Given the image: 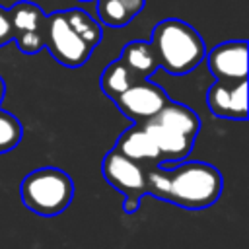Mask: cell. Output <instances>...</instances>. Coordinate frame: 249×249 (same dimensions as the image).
I'll return each mask as SVG.
<instances>
[{
	"mask_svg": "<svg viewBox=\"0 0 249 249\" xmlns=\"http://www.w3.org/2000/svg\"><path fill=\"white\" fill-rule=\"evenodd\" d=\"M150 47L158 66L175 76L195 70L206 56L204 41L196 29L175 18L163 19L152 29Z\"/></svg>",
	"mask_w": 249,
	"mask_h": 249,
	"instance_id": "6da1fadb",
	"label": "cell"
},
{
	"mask_svg": "<svg viewBox=\"0 0 249 249\" xmlns=\"http://www.w3.org/2000/svg\"><path fill=\"white\" fill-rule=\"evenodd\" d=\"M220 171L204 161H185L167 169V193L165 200L198 210L214 204L222 195Z\"/></svg>",
	"mask_w": 249,
	"mask_h": 249,
	"instance_id": "7a4b0ae2",
	"label": "cell"
},
{
	"mask_svg": "<svg viewBox=\"0 0 249 249\" xmlns=\"http://www.w3.org/2000/svg\"><path fill=\"white\" fill-rule=\"evenodd\" d=\"M19 191L29 210L41 216H54L68 208L74 196V183L58 167H39L23 177Z\"/></svg>",
	"mask_w": 249,
	"mask_h": 249,
	"instance_id": "3957f363",
	"label": "cell"
},
{
	"mask_svg": "<svg viewBox=\"0 0 249 249\" xmlns=\"http://www.w3.org/2000/svg\"><path fill=\"white\" fill-rule=\"evenodd\" d=\"M43 35H45V45L49 53L54 56V60L68 68L82 66L93 51L74 33L62 12H53L51 16L45 18Z\"/></svg>",
	"mask_w": 249,
	"mask_h": 249,
	"instance_id": "277c9868",
	"label": "cell"
},
{
	"mask_svg": "<svg viewBox=\"0 0 249 249\" xmlns=\"http://www.w3.org/2000/svg\"><path fill=\"white\" fill-rule=\"evenodd\" d=\"M103 177L111 183L117 191L126 196L123 204L124 212H134L140 204V196L146 195V171L144 165L128 160L126 156L119 154L115 148L105 154L101 163Z\"/></svg>",
	"mask_w": 249,
	"mask_h": 249,
	"instance_id": "5b68a950",
	"label": "cell"
},
{
	"mask_svg": "<svg viewBox=\"0 0 249 249\" xmlns=\"http://www.w3.org/2000/svg\"><path fill=\"white\" fill-rule=\"evenodd\" d=\"M167 101L169 99L165 91L150 80H136L126 91H123L115 99L121 113L128 115L138 123H146L148 119H152Z\"/></svg>",
	"mask_w": 249,
	"mask_h": 249,
	"instance_id": "8992f818",
	"label": "cell"
},
{
	"mask_svg": "<svg viewBox=\"0 0 249 249\" xmlns=\"http://www.w3.org/2000/svg\"><path fill=\"white\" fill-rule=\"evenodd\" d=\"M208 107L214 115L224 119L247 117V82L245 80H216L206 93Z\"/></svg>",
	"mask_w": 249,
	"mask_h": 249,
	"instance_id": "52a82bcc",
	"label": "cell"
},
{
	"mask_svg": "<svg viewBox=\"0 0 249 249\" xmlns=\"http://www.w3.org/2000/svg\"><path fill=\"white\" fill-rule=\"evenodd\" d=\"M208 68L216 80H245L247 76V43L226 41L206 54Z\"/></svg>",
	"mask_w": 249,
	"mask_h": 249,
	"instance_id": "ba28073f",
	"label": "cell"
},
{
	"mask_svg": "<svg viewBox=\"0 0 249 249\" xmlns=\"http://www.w3.org/2000/svg\"><path fill=\"white\" fill-rule=\"evenodd\" d=\"M142 126L154 140L158 154H160V161H181L191 154L193 142H195L193 138L173 128H167L163 124H158L154 121H146Z\"/></svg>",
	"mask_w": 249,
	"mask_h": 249,
	"instance_id": "9c48e42d",
	"label": "cell"
},
{
	"mask_svg": "<svg viewBox=\"0 0 249 249\" xmlns=\"http://www.w3.org/2000/svg\"><path fill=\"white\" fill-rule=\"evenodd\" d=\"M115 150L123 156H126L128 160L144 165V163H160V154L158 148L154 144V140L150 138V134L146 132V128L142 124H134L130 128H126L119 140Z\"/></svg>",
	"mask_w": 249,
	"mask_h": 249,
	"instance_id": "30bf717a",
	"label": "cell"
},
{
	"mask_svg": "<svg viewBox=\"0 0 249 249\" xmlns=\"http://www.w3.org/2000/svg\"><path fill=\"white\" fill-rule=\"evenodd\" d=\"M148 121H154L158 124H163L167 128H173L189 138L195 140L196 132H198V126H200V121L196 117V113L183 105V103H175V101H167L152 119Z\"/></svg>",
	"mask_w": 249,
	"mask_h": 249,
	"instance_id": "8fae6325",
	"label": "cell"
},
{
	"mask_svg": "<svg viewBox=\"0 0 249 249\" xmlns=\"http://www.w3.org/2000/svg\"><path fill=\"white\" fill-rule=\"evenodd\" d=\"M119 60L126 66V70L136 78V80H148L158 66L156 54L146 41H130L128 45L123 47Z\"/></svg>",
	"mask_w": 249,
	"mask_h": 249,
	"instance_id": "7c38bea8",
	"label": "cell"
},
{
	"mask_svg": "<svg viewBox=\"0 0 249 249\" xmlns=\"http://www.w3.org/2000/svg\"><path fill=\"white\" fill-rule=\"evenodd\" d=\"M146 0H99L97 14L105 25L123 27L128 25L136 14L142 12Z\"/></svg>",
	"mask_w": 249,
	"mask_h": 249,
	"instance_id": "4fadbf2b",
	"label": "cell"
},
{
	"mask_svg": "<svg viewBox=\"0 0 249 249\" xmlns=\"http://www.w3.org/2000/svg\"><path fill=\"white\" fill-rule=\"evenodd\" d=\"M10 23L14 29V35L19 33H33V31H43L45 27V14L43 10L33 4V2H18L8 10Z\"/></svg>",
	"mask_w": 249,
	"mask_h": 249,
	"instance_id": "5bb4252c",
	"label": "cell"
},
{
	"mask_svg": "<svg viewBox=\"0 0 249 249\" xmlns=\"http://www.w3.org/2000/svg\"><path fill=\"white\" fill-rule=\"evenodd\" d=\"M68 25L74 29V33L91 49H95L101 41V25L84 10L80 8H70L66 12H62Z\"/></svg>",
	"mask_w": 249,
	"mask_h": 249,
	"instance_id": "9a60e30c",
	"label": "cell"
},
{
	"mask_svg": "<svg viewBox=\"0 0 249 249\" xmlns=\"http://www.w3.org/2000/svg\"><path fill=\"white\" fill-rule=\"evenodd\" d=\"M136 82V78L126 70V66L117 58L115 62H111L109 66H105L103 74H101V89L107 97L111 99H117L123 91H126L132 84Z\"/></svg>",
	"mask_w": 249,
	"mask_h": 249,
	"instance_id": "2e32d148",
	"label": "cell"
},
{
	"mask_svg": "<svg viewBox=\"0 0 249 249\" xmlns=\"http://www.w3.org/2000/svg\"><path fill=\"white\" fill-rule=\"evenodd\" d=\"M21 134H23L21 123L14 115L0 109V154L16 148L21 140Z\"/></svg>",
	"mask_w": 249,
	"mask_h": 249,
	"instance_id": "e0dca14e",
	"label": "cell"
},
{
	"mask_svg": "<svg viewBox=\"0 0 249 249\" xmlns=\"http://www.w3.org/2000/svg\"><path fill=\"white\" fill-rule=\"evenodd\" d=\"M18 49L25 54H35L45 47V35L43 31H33V33H19L16 35Z\"/></svg>",
	"mask_w": 249,
	"mask_h": 249,
	"instance_id": "ac0fdd59",
	"label": "cell"
},
{
	"mask_svg": "<svg viewBox=\"0 0 249 249\" xmlns=\"http://www.w3.org/2000/svg\"><path fill=\"white\" fill-rule=\"evenodd\" d=\"M14 37V29H12V23H10V16H8V10H4L0 6V45L10 41Z\"/></svg>",
	"mask_w": 249,
	"mask_h": 249,
	"instance_id": "d6986e66",
	"label": "cell"
},
{
	"mask_svg": "<svg viewBox=\"0 0 249 249\" xmlns=\"http://www.w3.org/2000/svg\"><path fill=\"white\" fill-rule=\"evenodd\" d=\"M2 97H4V82L0 80V103H2Z\"/></svg>",
	"mask_w": 249,
	"mask_h": 249,
	"instance_id": "ffe728a7",
	"label": "cell"
}]
</instances>
